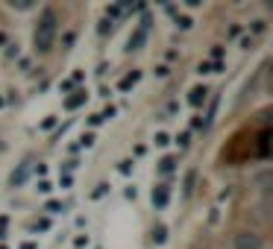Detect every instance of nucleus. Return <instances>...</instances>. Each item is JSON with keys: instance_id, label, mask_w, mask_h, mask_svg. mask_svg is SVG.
I'll use <instances>...</instances> for the list:
<instances>
[{"instance_id": "7", "label": "nucleus", "mask_w": 273, "mask_h": 249, "mask_svg": "<svg viewBox=\"0 0 273 249\" xmlns=\"http://www.w3.org/2000/svg\"><path fill=\"white\" fill-rule=\"evenodd\" d=\"M162 170H165V173L174 170V158H165V161H162Z\"/></svg>"}, {"instance_id": "3", "label": "nucleus", "mask_w": 273, "mask_h": 249, "mask_svg": "<svg viewBox=\"0 0 273 249\" xmlns=\"http://www.w3.org/2000/svg\"><path fill=\"white\" fill-rule=\"evenodd\" d=\"M29 170H32V161H24V164L18 167V173H12V179H9V182H12L15 188H18V185H24V182H26V176H29Z\"/></svg>"}, {"instance_id": "4", "label": "nucleus", "mask_w": 273, "mask_h": 249, "mask_svg": "<svg viewBox=\"0 0 273 249\" xmlns=\"http://www.w3.org/2000/svg\"><path fill=\"white\" fill-rule=\"evenodd\" d=\"M153 203L156 205H165L168 203V188L165 185H159V191H153Z\"/></svg>"}, {"instance_id": "1", "label": "nucleus", "mask_w": 273, "mask_h": 249, "mask_svg": "<svg viewBox=\"0 0 273 249\" xmlns=\"http://www.w3.org/2000/svg\"><path fill=\"white\" fill-rule=\"evenodd\" d=\"M56 29H59V21H56V12L53 9H44L38 23H35V32H32V44L38 53H47L53 47V38H56Z\"/></svg>"}, {"instance_id": "5", "label": "nucleus", "mask_w": 273, "mask_h": 249, "mask_svg": "<svg viewBox=\"0 0 273 249\" xmlns=\"http://www.w3.org/2000/svg\"><path fill=\"white\" fill-rule=\"evenodd\" d=\"M203 100H206V88H194V91H191V103H194V106H200Z\"/></svg>"}, {"instance_id": "6", "label": "nucleus", "mask_w": 273, "mask_h": 249, "mask_svg": "<svg viewBox=\"0 0 273 249\" xmlns=\"http://www.w3.org/2000/svg\"><path fill=\"white\" fill-rule=\"evenodd\" d=\"M153 241H156V244H162V241H165V226H156V232H153Z\"/></svg>"}, {"instance_id": "2", "label": "nucleus", "mask_w": 273, "mask_h": 249, "mask_svg": "<svg viewBox=\"0 0 273 249\" xmlns=\"http://www.w3.org/2000/svg\"><path fill=\"white\" fill-rule=\"evenodd\" d=\"M232 249H265V238L253 229H241L232 235Z\"/></svg>"}]
</instances>
